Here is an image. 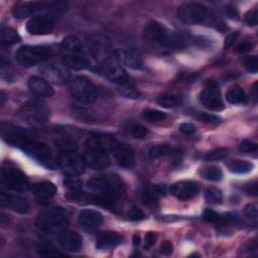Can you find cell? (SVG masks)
Masks as SVG:
<instances>
[{
    "mask_svg": "<svg viewBox=\"0 0 258 258\" xmlns=\"http://www.w3.org/2000/svg\"><path fill=\"white\" fill-rule=\"evenodd\" d=\"M58 7L56 3H48V2H28L16 6L14 9V16L16 18H24L32 16H38L37 14L41 12L48 11Z\"/></svg>",
    "mask_w": 258,
    "mask_h": 258,
    "instance_id": "cell-18",
    "label": "cell"
},
{
    "mask_svg": "<svg viewBox=\"0 0 258 258\" xmlns=\"http://www.w3.org/2000/svg\"><path fill=\"white\" fill-rule=\"evenodd\" d=\"M62 47L72 54H81L84 50L82 41L76 35H68L63 40Z\"/></svg>",
    "mask_w": 258,
    "mask_h": 258,
    "instance_id": "cell-28",
    "label": "cell"
},
{
    "mask_svg": "<svg viewBox=\"0 0 258 258\" xmlns=\"http://www.w3.org/2000/svg\"><path fill=\"white\" fill-rule=\"evenodd\" d=\"M253 48V44L249 41H243L237 46V51L239 53H247V51L251 50Z\"/></svg>",
    "mask_w": 258,
    "mask_h": 258,
    "instance_id": "cell-54",
    "label": "cell"
},
{
    "mask_svg": "<svg viewBox=\"0 0 258 258\" xmlns=\"http://www.w3.org/2000/svg\"><path fill=\"white\" fill-rule=\"evenodd\" d=\"M5 100H6V94L4 91H1V93H0V103H1V105L4 104Z\"/></svg>",
    "mask_w": 258,
    "mask_h": 258,
    "instance_id": "cell-60",
    "label": "cell"
},
{
    "mask_svg": "<svg viewBox=\"0 0 258 258\" xmlns=\"http://www.w3.org/2000/svg\"><path fill=\"white\" fill-rule=\"evenodd\" d=\"M130 134L134 138H144L148 134V129L141 124H133L130 127Z\"/></svg>",
    "mask_w": 258,
    "mask_h": 258,
    "instance_id": "cell-40",
    "label": "cell"
},
{
    "mask_svg": "<svg viewBox=\"0 0 258 258\" xmlns=\"http://www.w3.org/2000/svg\"><path fill=\"white\" fill-rule=\"evenodd\" d=\"M64 186L68 190H70V192H76V191H80L82 189V182L78 178L71 177L64 180Z\"/></svg>",
    "mask_w": 258,
    "mask_h": 258,
    "instance_id": "cell-41",
    "label": "cell"
},
{
    "mask_svg": "<svg viewBox=\"0 0 258 258\" xmlns=\"http://www.w3.org/2000/svg\"><path fill=\"white\" fill-rule=\"evenodd\" d=\"M203 217H204V220L210 223H218L219 221H220V216H219V214L211 209H206Z\"/></svg>",
    "mask_w": 258,
    "mask_h": 258,
    "instance_id": "cell-47",
    "label": "cell"
},
{
    "mask_svg": "<svg viewBox=\"0 0 258 258\" xmlns=\"http://www.w3.org/2000/svg\"><path fill=\"white\" fill-rule=\"evenodd\" d=\"M202 177L210 182H220L223 177V173L219 166H210L203 171Z\"/></svg>",
    "mask_w": 258,
    "mask_h": 258,
    "instance_id": "cell-34",
    "label": "cell"
},
{
    "mask_svg": "<svg viewBox=\"0 0 258 258\" xmlns=\"http://www.w3.org/2000/svg\"><path fill=\"white\" fill-rule=\"evenodd\" d=\"M200 101L204 107L211 111H221L224 109V103L221 98L220 90L216 82H208L200 94Z\"/></svg>",
    "mask_w": 258,
    "mask_h": 258,
    "instance_id": "cell-14",
    "label": "cell"
},
{
    "mask_svg": "<svg viewBox=\"0 0 258 258\" xmlns=\"http://www.w3.org/2000/svg\"><path fill=\"white\" fill-rule=\"evenodd\" d=\"M226 100L230 104H239L245 100V91L240 86L231 87L226 93Z\"/></svg>",
    "mask_w": 258,
    "mask_h": 258,
    "instance_id": "cell-32",
    "label": "cell"
},
{
    "mask_svg": "<svg viewBox=\"0 0 258 258\" xmlns=\"http://www.w3.org/2000/svg\"><path fill=\"white\" fill-rule=\"evenodd\" d=\"M19 115L31 123L43 124L49 118V110L40 102L31 101L20 107Z\"/></svg>",
    "mask_w": 258,
    "mask_h": 258,
    "instance_id": "cell-12",
    "label": "cell"
},
{
    "mask_svg": "<svg viewBox=\"0 0 258 258\" xmlns=\"http://www.w3.org/2000/svg\"><path fill=\"white\" fill-rule=\"evenodd\" d=\"M36 252L43 257H57L64 255L59 252L53 245L46 241H40L36 243Z\"/></svg>",
    "mask_w": 258,
    "mask_h": 258,
    "instance_id": "cell-33",
    "label": "cell"
},
{
    "mask_svg": "<svg viewBox=\"0 0 258 258\" xmlns=\"http://www.w3.org/2000/svg\"><path fill=\"white\" fill-rule=\"evenodd\" d=\"M199 119L204 122V123H208V124H213V123H217L220 120V118L218 117V116L214 115V114H210V113H202L199 116Z\"/></svg>",
    "mask_w": 258,
    "mask_h": 258,
    "instance_id": "cell-48",
    "label": "cell"
},
{
    "mask_svg": "<svg viewBox=\"0 0 258 258\" xmlns=\"http://www.w3.org/2000/svg\"><path fill=\"white\" fill-rule=\"evenodd\" d=\"M115 59L116 58L109 57L100 61L96 66V72L118 85L129 82L128 75Z\"/></svg>",
    "mask_w": 258,
    "mask_h": 258,
    "instance_id": "cell-10",
    "label": "cell"
},
{
    "mask_svg": "<svg viewBox=\"0 0 258 258\" xmlns=\"http://www.w3.org/2000/svg\"><path fill=\"white\" fill-rule=\"evenodd\" d=\"M88 188L98 195L112 200L123 199L126 196V187L123 180L116 174H103L92 177Z\"/></svg>",
    "mask_w": 258,
    "mask_h": 258,
    "instance_id": "cell-3",
    "label": "cell"
},
{
    "mask_svg": "<svg viewBox=\"0 0 258 258\" xmlns=\"http://www.w3.org/2000/svg\"><path fill=\"white\" fill-rule=\"evenodd\" d=\"M220 220H222V223L224 225H235L238 220H239V218L236 214H233V213H227L223 216V218L221 219L220 218Z\"/></svg>",
    "mask_w": 258,
    "mask_h": 258,
    "instance_id": "cell-49",
    "label": "cell"
},
{
    "mask_svg": "<svg viewBox=\"0 0 258 258\" xmlns=\"http://www.w3.org/2000/svg\"><path fill=\"white\" fill-rule=\"evenodd\" d=\"M118 91L122 96H124L126 98L138 99L140 97L139 91L130 82L118 85Z\"/></svg>",
    "mask_w": 258,
    "mask_h": 258,
    "instance_id": "cell-35",
    "label": "cell"
},
{
    "mask_svg": "<svg viewBox=\"0 0 258 258\" xmlns=\"http://www.w3.org/2000/svg\"><path fill=\"white\" fill-rule=\"evenodd\" d=\"M177 17L186 24L216 25L219 20L212 16L209 9L200 3H186L177 9Z\"/></svg>",
    "mask_w": 258,
    "mask_h": 258,
    "instance_id": "cell-5",
    "label": "cell"
},
{
    "mask_svg": "<svg viewBox=\"0 0 258 258\" xmlns=\"http://www.w3.org/2000/svg\"><path fill=\"white\" fill-rule=\"evenodd\" d=\"M170 192L177 199L187 201L198 195L200 193V186L193 180H180L170 188Z\"/></svg>",
    "mask_w": 258,
    "mask_h": 258,
    "instance_id": "cell-17",
    "label": "cell"
},
{
    "mask_svg": "<svg viewBox=\"0 0 258 258\" xmlns=\"http://www.w3.org/2000/svg\"><path fill=\"white\" fill-rule=\"evenodd\" d=\"M35 225L37 228L48 233H60L68 227L69 215L63 208H49L38 214Z\"/></svg>",
    "mask_w": 258,
    "mask_h": 258,
    "instance_id": "cell-6",
    "label": "cell"
},
{
    "mask_svg": "<svg viewBox=\"0 0 258 258\" xmlns=\"http://www.w3.org/2000/svg\"><path fill=\"white\" fill-rule=\"evenodd\" d=\"M178 129L183 134L190 135V134H193L194 132L196 131V126L194 125L193 123H190V122H184L179 125Z\"/></svg>",
    "mask_w": 258,
    "mask_h": 258,
    "instance_id": "cell-50",
    "label": "cell"
},
{
    "mask_svg": "<svg viewBox=\"0 0 258 258\" xmlns=\"http://www.w3.org/2000/svg\"><path fill=\"white\" fill-rule=\"evenodd\" d=\"M251 97L254 102L257 101V82H255L251 88Z\"/></svg>",
    "mask_w": 258,
    "mask_h": 258,
    "instance_id": "cell-57",
    "label": "cell"
},
{
    "mask_svg": "<svg viewBox=\"0 0 258 258\" xmlns=\"http://www.w3.org/2000/svg\"><path fill=\"white\" fill-rule=\"evenodd\" d=\"M257 210L258 208L256 204H248L244 209V214L250 220L255 222L257 220Z\"/></svg>",
    "mask_w": 258,
    "mask_h": 258,
    "instance_id": "cell-46",
    "label": "cell"
},
{
    "mask_svg": "<svg viewBox=\"0 0 258 258\" xmlns=\"http://www.w3.org/2000/svg\"><path fill=\"white\" fill-rule=\"evenodd\" d=\"M0 37H1V45L3 47H9L20 42V36L17 32L10 28L2 27Z\"/></svg>",
    "mask_w": 258,
    "mask_h": 258,
    "instance_id": "cell-30",
    "label": "cell"
},
{
    "mask_svg": "<svg viewBox=\"0 0 258 258\" xmlns=\"http://www.w3.org/2000/svg\"><path fill=\"white\" fill-rule=\"evenodd\" d=\"M71 94L77 101L90 104L97 100L99 92L97 87L86 77L79 76L71 82Z\"/></svg>",
    "mask_w": 258,
    "mask_h": 258,
    "instance_id": "cell-8",
    "label": "cell"
},
{
    "mask_svg": "<svg viewBox=\"0 0 258 258\" xmlns=\"http://www.w3.org/2000/svg\"><path fill=\"white\" fill-rule=\"evenodd\" d=\"M83 159L85 165L92 171L105 170L111 163L107 150L98 146H88Z\"/></svg>",
    "mask_w": 258,
    "mask_h": 258,
    "instance_id": "cell-13",
    "label": "cell"
},
{
    "mask_svg": "<svg viewBox=\"0 0 258 258\" xmlns=\"http://www.w3.org/2000/svg\"><path fill=\"white\" fill-rule=\"evenodd\" d=\"M144 117L149 121L160 122L166 119V114L162 111L156 109H145L144 111Z\"/></svg>",
    "mask_w": 258,
    "mask_h": 258,
    "instance_id": "cell-39",
    "label": "cell"
},
{
    "mask_svg": "<svg viewBox=\"0 0 258 258\" xmlns=\"http://www.w3.org/2000/svg\"><path fill=\"white\" fill-rule=\"evenodd\" d=\"M246 192L249 194V195L256 196L257 195V185L253 184V185L248 186V188L246 189Z\"/></svg>",
    "mask_w": 258,
    "mask_h": 258,
    "instance_id": "cell-56",
    "label": "cell"
},
{
    "mask_svg": "<svg viewBox=\"0 0 258 258\" xmlns=\"http://www.w3.org/2000/svg\"><path fill=\"white\" fill-rule=\"evenodd\" d=\"M174 252V245L171 241H164L161 245V253L164 256H171Z\"/></svg>",
    "mask_w": 258,
    "mask_h": 258,
    "instance_id": "cell-53",
    "label": "cell"
},
{
    "mask_svg": "<svg viewBox=\"0 0 258 258\" xmlns=\"http://www.w3.org/2000/svg\"><path fill=\"white\" fill-rule=\"evenodd\" d=\"M140 241H141V239H140V236L139 235H137V234L133 235L132 242H133V245H134L135 247H138L139 246V245H140Z\"/></svg>",
    "mask_w": 258,
    "mask_h": 258,
    "instance_id": "cell-59",
    "label": "cell"
},
{
    "mask_svg": "<svg viewBox=\"0 0 258 258\" xmlns=\"http://www.w3.org/2000/svg\"><path fill=\"white\" fill-rule=\"evenodd\" d=\"M0 204H1L2 207L15 211L18 214H27L30 211V204L24 198L10 195V194L3 192L0 195Z\"/></svg>",
    "mask_w": 258,
    "mask_h": 258,
    "instance_id": "cell-21",
    "label": "cell"
},
{
    "mask_svg": "<svg viewBox=\"0 0 258 258\" xmlns=\"http://www.w3.org/2000/svg\"><path fill=\"white\" fill-rule=\"evenodd\" d=\"M239 36V32H231L229 33L226 37H225V41H224V48L228 49L230 48L232 46L235 44V42L237 41V38Z\"/></svg>",
    "mask_w": 258,
    "mask_h": 258,
    "instance_id": "cell-51",
    "label": "cell"
},
{
    "mask_svg": "<svg viewBox=\"0 0 258 258\" xmlns=\"http://www.w3.org/2000/svg\"><path fill=\"white\" fill-rule=\"evenodd\" d=\"M41 72L48 82L55 85L67 84L71 78L70 73L64 64L63 66V64H51L44 67Z\"/></svg>",
    "mask_w": 258,
    "mask_h": 258,
    "instance_id": "cell-16",
    "label": "cell"
},
{
    "mask_svg": "<svg viewBox=\"0 0 258 258\" xmlns=\"http://www.w3.org/2000/svg\"><path fill=\"white\" fill-rule=\"evenodd\" d=\"M107 150L112 152L116 162L124 169H132L135 164V156L132 148L118 140L110 138Z\"/></svg>",
    "mask_w": 258,
    "mask_h": 258,
    "instance_id": "cell-11",
    "label": "cell"
},
{
    "mask_svg": "<svg viewBox=\"0 0 258 258\" xmlns=\"http://www.w3.org/2000/svg\"><path fill=\"white\" fill-rule=\"evenodd\" d=\"M164 194V188L158 185H150L145 187V189L141 192V197L143 201L146 205H157L159 198Z\"/></svg>",
    "mask_w": 258,
    "mask_h": 258,
    "instance_id": "cell-27",
    "label": "cell"
},
{
    "mask_svg": "<svg viewBox=\"0 0 258 258\" xmlns=\"http://www.w3.org/2000/svg\"><path fill=\"white\" fill-rule=\"evenodd\" d=\"M128 217L132 221H141L145 219V214L141 209L137 207H132L128 212Z\"/></svg>",
    "mask_w": 258,
    "mask_h": 258,
    "instance_id": "cell-44",
    "label": "cell"
},
{
    "mask_svg": "<svg viewBox=\"0 0 258 258\" xmlns=\"http://www.w3.org/2000/svg\"><path fill=\"white\" fill-rule=\"evenodd\" d=\"M54 56V50L45 46H23L16 53V59L24 68H32Z\"/></svg>",
    "mask_w": 258,
    "mask_h": 258,
    "instance_id": "cell-7",
    "label": "cell"
},
{
    "mask_svg": "<svg viewBox=\"0 0 258 258\" xmlns=\"http://www.w3.org/2000/svg\"><path fill=\"white\" fill-rule=\"evenodd\" d=\"M158 240V235L153 232H148V233L145 235V249L149 250L154 244L157 243Z\"/></svg>",
    "mask_w": 258,
    "mask_h": 258,
    "instance_id": "cell-52",
    "label": "cell"
},
{
    "mask_svg": "<svg viewBox=\"0 0 258 258\" xmlns=\"http://www.w3.org/2000/svg\"><path fill=\"white\" fill-rule=\"evenodd\" d=\"M238 149L240 152L244 153H249L257 150V145L252 143L250 140H243L242 143L239 145Z\"/></svg>",
    "mask_w": 258,
    "mask_h": 258,
    "instance_id": "cell-45",
    "label": "cell"
},
{
    "mask_svg": "<svg viewBox=\"0 0 258 258\" xmlns=\"http://www.w3.org/2000/svg\"><path fill=\"white\" fill-rule=\"evenodd\" d=\"M1 176L3 184L11 191L23 193L30 189V182L27 176L10 162L3 163Z\"/></svg>",
    "mask_w": 258,
    "mask_h": 258,
    "instance_id": "cell-9",
    "label": "cell"
},
{
    "mask_svg": "<svg viewBox=\"0 0 258 258\" xmlns=\"http://www.w3.org/2000/svg\"><path fill=\"white\" fill-rule=\"evenodd\" d=\"M228 169L231 173L244 175L250 173L253 170V164L246 161H233L228 164Z\"/></svg>",
    "mask_w": 258,
    "mask_h": 258,
    "instance_id": "cell-31",
    "label": "cell"
},
{
    "mask_svg": "<svg viewBox=\"0 0 258 258\" xmlns=\"http://www.w3.org/2000/svg\"><path fill=\"white\" fill-rule=\"evenodd\" d=\"M3 138L10 145L21 148L25 153L48 169H55L54 158L50 148L43 141L33 138L30 132L16 126L3 129Z\"/></svg>",
    "mask_w": 258,
    "mask_h": 258,
    "instance_id": "cell-1",
    "label": "cell"
},
{
    "mask_svg": "<svg viewBox=\"0 0 258 258\" xmlns=\"http://www.w3.org/2000/svg\"><path fill=\"white\" fill-rule=\"evenodd\" d=\"M228 149L227 148H216L210 152H208L204 157V160L207 161H218L225 159L228 156Z\"/></svg>",
    "mask_w": 258,
    "mask_h": 258,
    "instance_id": "cell-38",
    "label": "cell"
},
{
    "mask_svg": "<svg viewBox=\"0 0 258 258\" xmlns=\"http://www.w3.org/2000/svg\"><path fill=\"white\" fill-rule=\"evenodd\" d=\"M60 247L69 252H79L82 248L83 239L79 233L71 230H64L59 234Z\"/></svg>",
    "mask_w": 258,
    "mask_h": 258,
    "instance_id": "cell-20",
    "label": "cell"
},
{
    "mask_svg": "<svg viewBox=\"0 0 258 258\" xmlns=\"http://www.w3.org/2000/svg\"><path fill=\"white\" fill-rule=\"evenodd\" d=\"M123 241V237L115 232L101 233L96 241V248L99 250H108L117 247Z\"/></svg>",
    "mask_w": 258,
    "mask_h": 258,
    "instance_id": "cell-23",
    "label": "cell"
},
{
    "mask_svg": "<svg viewBox=\"0 0 258 258\" xmlns=\"http://www.w3.org/2000/svg\"><path fill=\"white\" fill-rule=\"evenodd\" d=\"M57 191L55 184L48 182V180L36 183L33 186V194L38 201H46L53 198L57 194Z\"/></svg>",
    "mask_w": 258,
    "mask_h": 258,
    "instance_id": "cell-26",
    "label": "cell"
},
{
    "mask_svg": "<svg viewBox=\"0 0 258 258\" xmlns=\"http://www.w3.org/2000/svg\"><path fill=\"white\" fill-rule=\"evenodd\" d=\"M244 20L249 27H255V25H257L258 23V10L252 9L248 11L247 14L245 15Z\"/></svg>",
    "mask_w": 258,
    "mask_h": 258,
    "instance_id": "cell-43",
    "label": "cell"
},
{
    "mask_svg": "<svg viewBox=\"0 0 258 258\" xmlns=\"http://www.w3.org/2000/svg\"><path fill=\"white\" fill-rule=\"evenodd\" d=\"M113 53L115 58L128 68L133 70H141L144 68L143 59L131 48H117L113 49Z\"/></svg>",
    "mask_w": 258,
    "mask_h": 258,
    "instance_id": "cell-19",
    "label": "cell"
},
{
    "mask_svg": "<svg viewBox=\"0 0 258 258\" xmlns=\"http://www.w3.org/2000/svg\"><path fill=\"white\" fill-rule=\"evenodd\" d=\"M145 35L150 44L163 49H173L185 46L182 37L167 30L163 24L154 20L146 24Z\"/></svg>",
    "mask_w": 258,
    "mask_h": 258,
    "instance_id": "cell-4",
    "label": "cell"
},
{
    "mask_svg": "<svg viewBox=\"0 0 258 258\" xmlns=\"http://www.w3.org/2000/svg\"><path fill=\"white\" fill-rule=\"evenodd\" d=\"M57 147L60 150L58 165L62 172L71 177H79L84 172V159L80 156L75 144L68 140L57 141Z\"/></svg>",
    "mask_w": 258,
    "mask_h": 258,
    "instance_id": "cell-2",
    "label": "cell"
},
{
    "mask_svg": "<svg viewBox=\"0 0 258 258\" xmlns=\"http://www.w3.org/2000/svg\"><path fill=\"white\" fill-rule=\"evenodd\" d=\"M157 102H158V104L161 107L173 108V107H176L179 104V99L175 95L163 94L158 98Z\"/></svg>",
    "mask_w": 258,
    "mask_h": 258,
    "instance_id": "cell-37",
    "label": "cell"
},
{
    "mask_svg": "<svg viewBox=\"0 0 258 258\" xmlns=\"http://www.w3.org/2000/svg\"><path fill=\"white\" fill-rule=\"evenodd\" d=\"M30 91L38 97H50L54 95V89L48 82L41 77H32L28 83Z\"/></svg>",
    "mask_w": 258,
    "mask_h": 258,
    "instance_id": "cell-22",
    "label": "cell"
},
{
    "mask_svg": "<svg viewBox=\"0 0 258 258\" xmlns=\"http://www.w3.org/2000/svg\"><path fill=\"white\" fill-rule=\"evenodd\" d=\"M78 220L79 223L84 227L94 228L103 223V216L98 211L85 209L79 213Z\"/></svg>",
    "mask_w": 258,
    "mask_h": 258,
    "instance_id": "cell-25",
    "label": "cell"
},
{
    "mask_svg": "<svg viewBox=\"0 0 258 258\" xmlns=\"http://www.w3.org/2000/svg\"><path fill=\"white\" fill-rule=\"evenodd\" d=\"M177 148L169 145H153L148 150V156L151 159H159L162 157L172 156L177 152Z\"/></svg>",
    "mask_w": 258,
    "mask_h": 258,
    "instance_id": "cell-29",
    "label": "cell"
},
{
    "mask_svg": "<svg viewBox=\"0 0 258 258\" xmlns=\"http://www.w3.org/2000/svg\"><path fill=\"white\" fill-rule=\"evenodd\" d=\"M63 62L64 66L76 71H81L91 68V63H90V61L85 56L81 54L71 53L69 55H64L63 57Z\"/></svg>",
    "mask_w": 258,
    "mask_h": 258,
    "instance_id": "cell-24",
    "label": "cell"
},
{
    "mask_svg": "<svg viewBox=\"0 0 258 258\" xmlns=\"http://www.w3.org/2000/svg\"><path fill=\"white\" fill-rule=\"evenodd\" d=\"M55 20L50 16H35L27 23V30L32 35L49 34L54 30Z\"/></svg>",
    "mask_w": 258,
    "mask_h": 258,
    "instance_id": "cell-15",
    "label": "cell"
},
{
    "mask_svg": "<svg viewBox=\"0 0 258 258\" xmlns=\"http://www.w3.org/2000/svg\"><path fill=\"white\" fill-rule=\"evenodd\" d=\"M205 198L208 203L211 204H221L223 201V194L218 188H208L205 192Z\"/></svg>",
    "mask_w": 258,
    "mask_h": 258,
    "instance_id": "cell-36",
    "label": "cell"
},
{
    "mask_svg": "<svg viewBox=\"0 0 258 258\" xmlns=\"http://www.w3.org/2000/svg\"><path fill=\"white\" fill-rule=\"evenodd\" d=\"M257 250V243L254 241H248L246 244L244 245L242 247V252H247L250 253L252 251H256Z\"/></svg>",
    "mask_w": 258,
    "mask_h": 258,
    "instance_id": "cell-55",
    "label": "cell"
},
{
    "mask_svg": "<svg viewBox=\"0 0 258 258\" xmlns=\"http://www.w3.org/2000/svg\"><path fill=\"white\" fill-rule=\"evenodd\" d=\"M244 64H245V68H246V70L249 73H252V74H256L257 73V70H258V60H257V57L256 56L248 57L246 60H245Z\"/></svg>",
    "mask_w": 258,
    "mask_h": 258,
    "instance_id": "cell-42",
    "label": "cell"
},
{
    "mask_svg": "<svg viewBox=\"0 0 258 258\" xmlns=\"http://www.w3.org/2000/svg\"><path fill=\"white\" fill-rule=\"evenodd\" d=\"M226 12H227V15H228L231 18H236V17H237V11H236L233 7L227 8Z\"/></svg>",
    "mask_w": 258,
    "mask_h": 258,
    "instance_id": "cell-58",
    "label": "cell"
}]
</instances>
